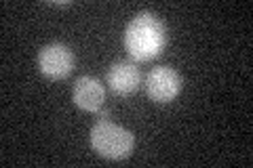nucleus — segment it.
<instances>
[{
	"instance_id": "obj_1",
	"label": "nucleus",
	"mask_w": 253,
	"mask_h": 168,
	"mask_svg": "<svg viewBox=\"0 0 253 168\" xmlns=\"http://www.w3.org/2000/svg\"><path fill=\"white\" fill-rule=\"evenodd\" d=\"M125 49L135 61H150L167 46V30L154 13H137L125 28Z\"/></svg>"
},
{
	"instance_id": "obj_2",
	"label": "nucleus",
	"mask_w": 253,
	"mask_h": 168,
	"mask_svg": "<svg viewBox=\"0 0 253 168\" xmlns=\"http://www.w3.org/2000/svg\"><path fill=\"white\" fill-rule=\"evenodd\" d=\"M135 139L131 131L125 126L114 124L110 120H99L91 129V147L97 151L101 158L108 160H125L131 156Z\"/></svg>"
},
{
	"instance_id": "obj_3",
	"label": "nucleus",
	"mask_w": 253,
	"mask_h": 168,
	"mask_svg": "<svg viewBox=\"0 0 253 168\" xmlns=\"http://www.w3.org/2000/svg\"><path fill=\"white\" fill-rule=\"evenodd\" d=\"M181 93V76L177 69L169 66H161L150 69L146 76V95L154 103H171Z\"/></svg>"
},
{
	"instance_id": "obj_4",
	"label": "nucleus",
	"mask_w": 253,
	"mask_h": 168,
	"mask_svg": "<svg viewBox=\"0 0 253 168\" xmlns=\"http://www.w3.org/2000/svg\"><path fill=\"white\" fill-rule=\"evenodd\" d=\"M38 69L51 80H63L74 69V53L61 42H51L38 53Z\"/></svg>"
},
{
	"instance_id": "obj_5",
	"label": "nucleus",
	"mask_w": 253,
	"mask_h": 168,
	"mask_svg": "<svg viewBox=\"0 0 253 168\" xmlns=\"http://www.w3.org/2000/svg\"><path fill=\"white\" fill-rule=\"evenodd\" d=\"M106 82L110 86V91H114L121 97H129L133 95L139 84H141V71L135 63L131 61H116L114 66H110L106 74Z\"/></svg>"
},
{
	"instance_id": "obj_6",
	"label": "nucleus",
	"mask_w": 253,
	"mask_h": 168,
	"mask_svg": "<svg viewBox=\"0 0 253 168\" xmlns=\"http://www.w3.org/2000/svg\"><path fill=\"white\" fill-rule=\"evenodd\" d=\"M72 99L81 109L97 114V111L104 107V103H106V89H104V84H101L97 78L81 76L74 82Z\"/></svg>"
},
{
	"instance_id": "obj_7",
	"label": "nucleus",
	"mask_w": 253,
	"mask_h": 168,
	"mask_svg": "<svg viewBox=\"0 0 253 168\" xmlns=\"http://www.w3.org/2000/svg\"><path fill=\"white\" fill-rule=\"evenodd\" d=\"M97 116H99V120H108V118H110V109H106V107H101V109L97 111Z\"/></svg>"
}]
</instances>
